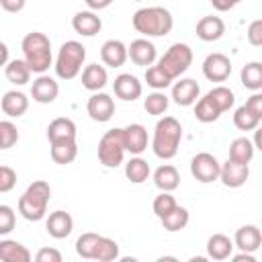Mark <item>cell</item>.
<instances>
[{"instance_id":"42","label":"cell","mask_w":262,"mask_h":262,"mask_svg":"<svg viewBox=\"0 0 262 262\" xmlns=\"http://www.w3.org/2000/svg\"><path fill=\"white\" fill-rule=\"evenodd\" d=\"M16 225V213L10 205H0V235H8Z\"/></svg>"},{"instance_id":"25","label":"cell","mask_w":262,"mask_h":262,"mask_svg":"<svg viewBox=\"0 0 262 262\" xmlns=\"http://www.w3.org/2000/svg\"><path fill=\"white\" fill-rule=\"evenodd\" d=\"M108 82V74H106V68L104 66H98V63H88L84 66L82 70V86L90 92H98L106 86Z\"/></svg>"},{"instance_id":"39","label":"cell","mask_w":262,"mask_h":262,"mask_svg":"<svg viewBox=\"0 0 262 262\" xmlns=\"http://www.w3.org/2000/svg\"><path fill=\"white\" fill-rule=\"evenodd\" d=\"M260 121H262V119H258L254 113H250V111L246 108V104H242V106H237V108L233 111V125H235L239 131H254V129L260 127Z\"/></svg>"},{"instance_id":"38","label":"cell","mask_w":262,"mask_h":262,"mask_svg":"<svg viewBox=\"0 0 262 262\" xmlns=\"http://www.w3.org/2000/svg\"><path fill=\"white\" fill-rule=\"evenodd\" d=\"M145 82H147V86L149 88H154V90H166L174 80L158 66V63H151V66H147L145 68Z\"/></svg>"},{"instance_id":"8","label":"cell","mask_w":262,"mask_h":262,"mask_svg":"<svg viewBox=\"0 0 262 262\" xmlns=\"http://www.w3.org/2000/svg\"><path fill=\"white\" fill-rule=\"evenodd\" d=\"M192 63V49L186 43H174L168 47V51L158 59V66L172 78L178 80Z\"/></svg>"},{"instance_id":"7","label":"cell","mask_w":262,"mask_h":262,"mask_svg":"<svg viewBox=\"0 0 262 262\" xmlns=\"http://www.w3.org/2000/svg\"><path fill=\"white\" fill-rule=\"evenodd\" d=\"M98 160L104 168H117L125 160V143L121 127L108 129L98 141Z\"/></svg>"},{"instance_id":"30","label":"cell","mask_w":262,"mask_h":262,"mask_svg":"<svg viewBox=\"0 0 262 262\" xmlns=\"http://www.w3.org/2000/svg\"><path fill=\"white\" fill-rule=\"evenodd\" d=\"M254 154H256V147L248 137H235L229 143V160L237 164H250L254 160Z\"/></svg>"},{"instance_id":"46","label":"cell","mask_w":262,"mask_h":262,"mask_svg":"<svg viewBox=\"0 0 262 262\" xmlns=\"http://www.w3.org/2000/svg\"><path fill=\"white\" fill-rule=\"evenodd\" d=\"M246 108H248L250 113H254L258 119H262V92H260V90L254 92V94L246 100Z\"/></svg>"},{"instance_id":"26","label":"cell","mask_w":262,"mask_h":262,"mask_svg":"<svg viewBox=\"0 0 262 262\" xmlns=\"http://www.w3.org/2000/svg\"><path fill=\"white\" fill-rule=\"evenodd\" d=\"M51 160L59 166H66V164H72L78 156V143L76 139H57V141H51Z\"/></svg>"},{"instance_id":"52","label":"cell","mask_w":262,"mask_h":262,"mask_svg":"<svg viewBox=\"0 0 262 262\" xmlns=\"http://www.w3.org/2000/svg\"><path fill=\"white\" fill-rule=\"evenodd\" d=\"M135 2H141V0H135Z\"/></svg>"},{"instance_id":"35","label":"cell","mask_w":262,"mask_h":262,"mask_svg":"<svg viewBox=\"0 0 262 262\" xmlns=\"http://www.w3.org/2000/svg\"><path fill=\"white\" fill-rule=\"evenodd\" d=\"M207 96H209V100L221 111V115L223 113H227L233 104H235V94H233V90L231 88H227V86H223V84H219V86H215V88H211L209 92H207Z\"/></svg>"},{"instance_id":"32","label":"cell","mask_w":262,"mask_h":262,"mask_svg":"<svg viewBox=\"0 0 262 262\" xmlns=\"http://www.w3.org/2000/svg\"><path fill=\"white\" fill-rule=\"evenodd\" d=\"M160 221H162V225H164L166 231L176 233V231H180V229H184V227L188 225V221H190V213H188L186 207L176 205L170 213H166L164 217H160Z\"/></svg>"},{"instance_id":"43","label":"cell","mask_w":262,"mask_h":262,"mask_svg":"<svg viewBox=\"0 0 262 262\" xmlns=\"http://www.w3.org/2000/svg\"><path fill=\"white\" fill-rule=\"evenodd\" d=\"M16 186V172L10 166L0 164V192H10Z\"/></svg>"},{"instance_id":"33","label":"cell","mask_w":262,"mask_h":262,"mask_svg":"<svg viewBox=\"0 0 262 262\" xmlns=\"http://www.w3.org/2000/svg\"><path fill=\"white\" fill-rule=\"evenodd\" d=\"M239 80H242V86L252 90V92L262 90V63L260 61L246 63L239 72Z\"/></svg>"},{"instance_id":"23","label":"cell","mask_w":262,"mask_h":262,"mask_svg":"<svg viewBox=\"0 0 262 262\" xmlns=\"http://www.w3.org/2000/svg\"><path fill=\"white\" fill-rule=\"evenodd\" d=\"M100 59L108 68H121L127 61V45L119 39H108L100 47Z\"/></svg>"},{"instance_id":"21","label":"cell","mask_w":262,"mask_h":262,"mask_svg":"<svg viewBox=\"0 0 262 262\" xmlns=\"http://www.w3.org/2000/svg\"><path fill=\"white\" fill-rule=\"evenodd\" d=\"M196 37L201 41H207V43H213V41H219L225 33V23L221 16H215V14H207L203 18H199L196 23V29H194Z\"/></svg>"},{"instance_id":"34","label":"cell","mask_w":262,"mask_h":262,"mask_svg":"<svg viewBox=\"0 0 262 262\" xmlns=\"http://www.w3.org/2000/svg\"><path fill=\"white\" fill-rule=\"evenodd\" d=\"M149 174H151V168H149V164H147L141 156H133V158L125 164V176H127V180H131L133 184L145 182V180L149 178Z\"/></svg>"},{"instance_id":"11","label":"cell","mask_w":262,"mask_h":262,"mask_svg":"<svg viewBox=\"0 0 262 262\" xmlns=\"http://www.w3.org/2000/svg\"><path fill=\"white\" fill-rule=\"evenodd\" d=\"M203 76L209 82H225L231 76V59L225 53H209L203 61Z\"/></svg>"},{"instance_id":"22","label":"cell","mask_w":262,"mask_h":262,"mask_svg":"<svg viewBox=\"0 0 262 262\" xmlns=\"http://www.w3.org/2000/svg\"><path fill=\"white\" fill-rule=\"evenodd\" d=\"M0 108L6 117L10 119H18L29 111V98L25 92L20 90H8L4 92V96L0 98Z\"/></svg>"},{"instance_id":"17","label":"cell","mask_w":262,"mask_h":262,"mask_svg":"<svg viewBox=\"0 0 262 262\" xmlns=\"http://www.w3.org/2000/svg\"><path fill=\"white\" fill-rule=\"evenodd\" d=\"M199 96H201V86L192 78H180L178 82L172 84V96L170 98L178 106H190L196 102Z\"/></svg>"},{"instance_id":"50","label":"cell","mask_w":262,"mask_h":262,"mask_svg":"<svg viewBox=\"0 0 262 262\" xmlns=\"http://www.w3.org/2000/svg\"><path fill=\"white\" fill-rule=\"evenodd\" d=\"M229 258H231L233 262H258L256 256H254L252 252H242V250H239V254H235V256L231 254Z\"/></svg>"},{"instance_id":"28","label":"cell","mask_w":262,"mask_h":262,"mask_svg":"<svg viewBox=\"0 0 262 262\" xmlns=\"http://www.w3.org/2000/svg\"><path fill=\"white\" fill-rule=\"evenodd\" d=\"M154 184L160 188V190H166V192H172L180 186V174L176 170V166L172 164H162L160 168H156L154 172Z\"/></svg>"},{"instance_id":"40","label":"cell","mask_w":262,"mask_h":262,"mask_svg":"<svg viewBox=\"0 0 262 262\" xmlns=\"http://www.w3.org/2000/svg\"><path fill=\"white\" fill-rule=\"evenodd\" d=\"M178 203H176V199L172 196V192H166V190H160V194L154 199V203H151V209H154V213H156V217L160 219V217H164L166 213H170L174 207H176Z\"/></svg>"},{"instance_id":"24","label":"cell","mask_w":262,"mask_h":262,"mask_svg":"<svg viewBox=\"0 0 262 262\" xmlns=\"http://www.w3.org/2000/svg\"><path fill=\"white\" fill-rule=\"evenodd\" d=\"M233 254V239L227 237L225 233H213L207 239V258L211 260H227Z\"/></svg>"},{"instance_id":"45","label":"cell","mask_w":262,"mask_h":262,"mask_svg":"<svg viewBox=\"0 0 262 262\" xmlns=\"http://www.w3.org/2000/svg\"><path fill=\"white\" fill-rule=\"evenodd\" d=\"M35 260L37 262H61V252L55 248H41L35 254Z\"/></svg>"},{"instance_id":"48","label":"cell","mask_w":262,"mask_h":262,"mask_svg":"<svg viewBox=\"0 0 262 262\" xmlns=\"http://www.w3.org/2000/svg\"><path fill=\"white\" fill-rule=\"evenodd\" d=\"M239 2H242V0H211L213 8L219 10V12H227V10H231V8L237 6Z\"/></svg>"},{"instance_id":"13","label":"cell","mask_w":262,"mask_h":262,"mask_svg":"<svg viewBox=\"0 0 262 262\" xmlns=\"http://www.w3.org/2000/svg\"><path fill=\"white\" fill-rule=\"evenodd\" d=\"M59 94V84L47 74H39L31 84V96L39 104H51Z\"/></svg>"},{"instance_id":"1","label":"cell","mask_w":262,"mask_h":262,"mask_svg":"<svg viewBox=\"0 0 262 262\" xmlns=\"http://www.w3.org/2000/svg\"><path fill=\"white\" fill-rule=\"evenodd\" d=\"M20 49H23V59L33 74H45L53 66L51 41L45 33L41 31L27 33L20 41Z\"/></svg>"},{"instance_id":"29","label":"cell","mask_w":262,"mask_h":262,"mask_svg":"<svg viewBox=\"0 0 262 262\" xmlns=\"http://www.w3.org/2000/svg\"><path fill=\"white\" fill-rule=\"evenodd\" d=\"M76 123L68 117H57L53 119L49 125H47V139L49 143L51 141H57V139H76Z\"/></svg>"},{"instance_id":"4","label":"cell","mask_w":262,"mask_h":262,"mask_svg":"<svg viewBox=\"0 0 262 262\" xmlns=\"http://www.w3.org/2000/svg\"><path fill=\"white\" fill-rule=\"evenodd\" d=\"M51 199V186L45 180H35L18 199V213L27 221H41L47 215V205Z\"/></svg>"},{"instance_id":"20","label":"cell","mask_w":262,"mask_h":262,"mask_svg":"<svg viewBox=\"0 0 262 262\" xmlns=\"http://www.w3.org/2000/svg\"><path fill=\"white\" fill-rule=\"evenodd\" d=\"M260 246H262V231L254 223L242 225L233 235V248H237L242 252H252L254 254Z\"/></svg>"},{"instance_id":"9","label":"cell","mask_w":262,"mask_h":262,"mask_svg":"<svg viewBox=\"0 0 262 262\" xmlns=\"http://www.w3.org/2000/svg\"><path fill=\"white\" fill-rule=\"evenodd\" d=\"M219 168H221V162L209 151H201L190 160V174L194 180L203 184H211L219 180Z\"/></svg>"},{"instance_id":"41","label":"cell","mask_w":262,"mask_h":262,"mask_svg":"<svg viewBox=\"0 0 262 262\" xmlns=\"http://www.w3.org/2000/svg\"><path fill=\"white\" fill-rule=\"evenodd\" d=\"M18 141V129L12 121H0V149H10Z\"/></svg>"},{"instance_id":"6","label":"cell","mask_w":262,"mask_h":262,"mask_svg":"<svg viewBox=\"0 0 262 262\" xmlns=\"http://www.w3.org/2000/svg\"><path fill=\"white\" fill-rule=\"evenodd\" d=\"M84 61H86V47L80 41L70 39V41L61 43V47L57 51V57L53 63L55 76L59 80H74L82 72Z\"/></svg>"},{"instance_id":"31","label":"cell","mask_w":262,"mask_h":262,"mask_svg":"<svg viewBox=\"0 0 262 262\" xmlns=\"http://www.w3.org/2000/svg\"><path fill=\"white\" fill-rule=\"evenodd\" d=\"M31 74L33 72L25 63V59H8V63L4 66V76L14 86H25L31 80Z\"/></svg>"},{"instance_id":"49","label":"cell","mask_w":262,"mask_h":262,"mask_svg":"<svg viewBox=\"0 0 262 262\" xmlns=\"http://www.w3.org/2000/svg\"><path fill=\"white\" fill-rule=\"evenodd\" d=\"M86 2V6H88V10H94V12H98V10H104V8H108L115 0H84Z\"/></svg>"},{"instance_id":"27","label":"cell","mask_w":262,"mask_h":262,"mask_svg":"<svg viewBox=\"0 0 262 262\" xmlns=\"http://www.w3.org/2000/svg\"><path fill=\"white\" fill-rule=\"evenodd\" d=\"M31 252L16 239H0V260L2 262H31Z\"/></svg>"},{"instance_id":"12","label":"cell","mask_w":262,"mask_h":262,"mask_svg":"<svg viewBox=\"0 0 262 262\" xmlns=\"http://www.w3.org/2000/svg\"><path fill=\"white\" fill-rule=\"evenodd\" d=\"M127 59H131L135 66L147 68L151 63H156L158 49L147 37H139V39L131 41V45H127Z\"/></svg>"},{"instance_id":"16","label":"cell","mask_w":262,"mask_h":262,"mask_svg":"<svg viewBox=\"0 0 262 262\" xmlns=\"http://www.w3.org/2000/svg\"><path fill=\"white\" fill-rule=\"evenodd\" d=\"M113 90H115L117 98H121L125 102H133V100H137L141 96L143 86H141L137 76H133V74H119L115 78V82H113Z\"/></svg>"},{"instance_id":"44","label":"cell","mask_w":262,"mask_h":262,"mask_svg":"<svg viewBox=\"0 0 262 262\" xmlns=\"http://www.w3.org/2000/svg\"><path fill=\"white\" fill-rule=\"evenodd\" d=\"M246 39H248V43L254 45V47H260V45H262V20H260V18H256V20H252V23L248 25Z\"/></svg>"},{"instance_id":"19","label":"cell","mask_w":262,"mask_h":262,"mask_svg":"<svg viewBox=\"0 0 262 262\" xmlns=\"http://www.w3.org/2000/svg\"><path fill=\"white\" fill-rule=\"evenodd\" d=\"M72 29L82 37H94L102 29V18L94 10H80L72 16Z\"/></svg>"},{"instance_id":"37","label":"cell","mask_w":262,"mask_h":262,"mask_svg":"<svg viewBox=\"0 0 262 262\" xmlns=\"http://www.w3.org/2000/svg\"><path fill=\"white\" fill-rule=\"evenodd\" d=\"M194 117L196 121L201 123H215L219 117H221V111L209 100V96H199L196 102H194Z\"/></svg>"},{"instance_id":"47","label":"cell","mask_w":262,"mask_h":262,"mask_svg":"<svg viewBox=\"0 0 262 262\" xmlns=\"http://www.w3.org/2000/svg\"><path fill=\"white\" fill-rule=\"evenodd\" d=\"M25 4H27V0H0V6H2V10L10 12V14H16V12H20V10L25 8Z\"/></svg>"},{"instance_id":"15","label":"cell","mask_w":262,"mask_h":262,"mask_svg":"<svg viewBox=\"0 0 262 262\" xmlns=\"http://www.w3.org/2000/svg\"><path fill=\"white\" fill-rule=\"evenodd\" d=\"M121 131L125 151H129L131 156H139L147 149V129L141 123H129L127 127H121Z\"/></svg>"},{"instance_id":"51","label":"cell","mask_w":262,"mask_h":262,"mask_svg":"<svg viewBox=\"0 0 262 262\" xmlns=\"http://www.w3.org/2000/svg\"><path fill=\"white\" fill-rule=\"evenodd\" d=\"M8 59H10V49L4 41H0V68H4L8 63Z\"/></svg>"},{"instance_id":"3","label":"cell","mask_w":262,"mask_h":262,"mask_svg":"<svg viewBox=\"0 0 262 262\" xmlns=\"http://www.w3.org/2000/svg\"><path fill=\"white\" fill-rule=\"evenodd\" d=\"M182 141V125L178 119L170 115H162V119L154 127V137H151V149L160 160H172L178 154Z\"/></svg>"},{"instance_id":"5","label":"cell","mask_w":262,"mask_h":262,"mask_svg":"<svg viewBox=\"0 0 262 262\" xmlns=\"http://www.w3.org/2000/svg\"><path fill=\"white\" fill-rule=\"evenodd\" d=\"M76 254L84 260L113 262L119 258V244L106 235H98L94 231H86L76 239Z\"/></svg>"},{"instance_id":"18","label":"cell","mask_w":262,"mask_h":262,"mask_svg":"<svg viewBox=\"0 0 262 262\" xmlns=\"http://www.w3.org/2000/svg\"><path fill=\"white\" fill-rule=\"evenodd\" d=\"M45 229H47V233L53 239H66L72 233V229H74V219H72V215L68 211L57 209V211H53V213L47 215Z\"/></svg>"},{"instance_id":"10","label":"cell","mask_w":262,"mask_h":262,"mask_svg":"<svg viewBox=\"0 0 262 262\" xmlns=\"http://www.w3.org/2000/svg\"><path fill=\"white\" fill-rule=\"evenodd\" d=\"M86 113L92 121L96 123H106L113 119L115 115V100L111 94L98 90V92H92V96L88 98L86 102Z\"/></svg>"},{"instance_id":"2","label":"cell","mask_w":262,"mask_h":262,"mask_svg":"<svg viewBox=\"0 0 262 262\" xmlns=\"http://www.w3.org/2000/svg\"><path fill=\"white\" fill-rule=\"evenodd\" d=\"M131 25L143 37H166L174 27V16L164 6H145L135 10L131 16Z\"/></svg>"},{"instance_id":"36","label":"cell","mask_w":262,"mask_h":262,"mask_svg":"<svg viewBox=\"0 0 262 262\" xmlns=\"http://www.w3.org/2000/svg\"><path fill=\"white\" fill-rule=\"evenodd\" d=\"M170 106V98L164 94V90H154L143 98V108L151 117H162Z\"/></svg>"},{"instance_id":"14","label":"cell","mask_w":262,"mask_h":262,"mask_svg":"<svg viewBox=\"0 0 262 262\" xmlns=\"http://www.w3.org/2000/svg\"><path fill=\"white\" fill-rule=\"evenodd\" d=\"M248 178H250L248 164H237V162L227 158V162H223L219 168V180L227 188H239L248 182Z\"/></svg>"}]
</instances>
